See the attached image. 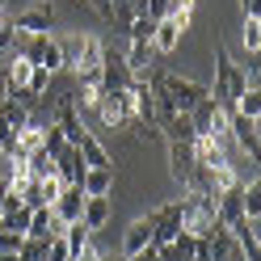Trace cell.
Here are the masks:
<instances>
[{
	"mask_svg": "<svg viewBox=\"0 0 261 261\" xmlns=\"http://www.w3.org/2000/svg\"><path fill=\"white\" fill-rule=\"evenodd\" d=\"M148 80H156L160 89H165V97L173 101V110L177 114H190L194 106L202 101V97L211 93L206 85H198V80H186V76H173V72H160V68H152L148 72Z\"/></svg>",
	"mask_w": 261,
	"mask_h": 261,
	"instance_id": "cell-1",
	"label": "cell"
},
{
	"mask_svg": "<svg viewBox=\"0 0 261 261\" xmlns=\"http://www.w3.org/2000/svg\"><path fill=\"white\" fill-rule=\"evenodd\" d=\"M13 55H25L34 68H46V72H63V55H59V42L55 34L46 30V34H17V51Z\"/></svg>",
	"mask_w": 261,
	"mask_h": 261,
	"instance_id": "cell-2",
	"label": "cell"
},
{
	"mask_svg": "<svg viewBox=\"0 0 261 261\" xmlns=\"http://www.w3.org/2000/svg\"><path fill=\"white\" fill-rule=\"evenodd\" d=\"M215 227H219L215 202L202 198V194H186V198H181V232L198 236V240H211V236H215Z\"/></svg>",
	"mask_w": 261,
	"mask_h": 261,
	"instance_id": "cell-3",
	"label": "cell"
},
{
	"mask_svg": "<svg viewBox=\"0 0 261 261\" xmlns=\"http://www.w3.org/2000/svg\"><path fill=\"white\" fill-rule=\"evenodd\" d=\"M244 89H249V85H244L240 63H232V55H227V51H215V89H211V97H215L223 110H232L236 97H240Z\"/></svg>",
	"mask_w": 261,
	"mask_h": 261,
	"instance_id": "cell-4",
	"label": "cell"
},
{
	"mask_svg": "<svg viewBox=\"0 0 261 261\" xmlns=\"http://www.w3.org/2000/svg\"><path fill=\"white\" fill-rule=\"evenodd\" d=\"M93 118L101 122V126H135V101H130V89H122V93H101Z\"/></svg>",
	"mask_w": 261,
	"mask_h": 261,
	"instance_id": "cell-5",
	"label": "cell"
},
{
	"mask_svg": "<svg viewBox=\"0 0 261 261\" xmlns=\"http://www.w3.org/2000/svg\"><path fill=\"white\" fill-rule=\"evenodd\" d=\"M227 139H232L236 148L253 160V165L261 160V139H257V122H253V118H244V114L227 110Z\"/></svg>",
	"mask_w": 261,
	"mask_h": 261,
	"instance_id": "cell-6",
	"label": "cell"
},
{
	"mask_svg": "<svg viewBox=\"0 0 261 261\" xmlns=\"http://www.w3.org/2000/svg\"><path fill=\"white\" fill-rule=\"evenodd\" d=\"M130 85H135V76H130L122 51H114V46L106 42V59H101V89H106V93H122V89H130Z\"/></svg>",
	"mask_w": 261,
	"mask_h": 261,
	"instance_id": "cell-7",
	"label": "cell"
},
{
	"mask_svg": "<svg viewBox=\"0 0 261 261\" xmlns=\"http://www.w3.org/2000/svg\"><path fill=\"white\" fill-rule=\"evenodd\" d=\"M148 223H152V244H169V240H177V232H181V202L156 206L152 215H148Z\"/></svg>",
	"mask_w": 261,
	"mask_h": 261,
	"instance_id": "cell-8",
	"label": "cell"
},
{
	"mask_svg": "<svg viewBox=\"0 0 261 261\" xmlns=\"http://www.w3.org/2000/svg\"><path fill=\"white\" fill-rule=\"evenodd\" d=\"M169 173H173L181 186H190V181H194V173H198L194 139H173V143H169Z\"/></svg>",
	"mask_w": 261,
	"mask_h": 261,
	"instance_id": "cell-9",
	"label": "cell"
},
{
	"mask_svg": "<svg viewBox=\"0 0 261 261\" xmlns=\"http://www.w3.org/2000/svg\"><path fill=\"white\" fill-rule=\"evenodd\" d=\"M101 59H106V42L85 34L80 59H76V68H72V72H76V80H101Z\"/></svg>",
	"mask_w": 261,
	"mask_h": 261,
	"instance_id": "cell-10",
	"label": "cell"
},
{
	"mask_svg": "<svg viewBox=\"0 0 261 261\" xmlns=\"http://www.w3.org/2000/svg\"><path fill=\"white\" fill-rule=\"evenodd\" d=\"M51 25H55V9L51 5H30V9H21L17 17H13V30H17V34H46Z\"/></svg>",
	"mask_w": 261,
	"mask_h": 261,
	"instance_id": "cell-11",
	"label": "cell"
},
{
	"mask_svg": "<svg viewBox=\"0 0 261 261\" xmlns=\"http://www.w3.org/2000/svg\"><path fill=\"white\" fill-rule=\"evenodd\" d=\"M55 177L63 186H80V177H85V156H80L76 143H68V148L55 156Z\"/></svg>",
	"mask_w": 261,
	"mask_h": 261,
	"instance_id": "cell-12",
	"label": "cell"
},
{
	"mask_svg": "<svg viewBox=\"0 0 261 261\" xmlns=\"http://www.w3.org/2000/svg\"><path fill=\"white\" fill-rule=\"evenodd\" d=\"M51 211H55V219H59V223H76V219H80V211H85V190H80V186H63V190H59V198L51 202Z\"/></svg>",
	"mask_w": 261,
	"mask_h": 261,
	"instance_id": "cell-13",
	"label": "cell"
},
{
	"mask_svg": "<svg viewBox=\"0 0 261 261\" xmlns=\"http://www.w3.org/2000/svg\"><path fill=\"white\" fill-rule=\"evenodd\" d=\"M63 232V223L55 219V211L51 206H38V211H30V227H25V236L30 240H51Z\"/></svg>",
	"mask_w": 261,
	"mask_h": 261,
	"instance_id": "cell-14",
	"label": "cell"
},
{
	"mask_svg": "<svg viewBox=\"0 0 261 261\" xmlns=\"http://www.w3.org/2000/svg\"><path fill=\"white\" fill-rule=\"evenodd\" d=\"M80 148V156H85V169H114V160H110V152H106V143L93 135V130H85V139L76 143Z\"/></svg>",
	"mask_w": 261,
	"mask_h": 261,
	"instance_id": "cell-15",
	"label": "cell"
},
{
	"mask_svg": "<svg viewBox=\"0 0 261 261\" xmlns=\"http://www.w3.org/2000/svg\"><path fill=\"white\" fill-rule=\"evenodd\" d=\"M80 190H85V198H110V190H114V169H85Z\"/></svg>",
	"mask_w": 261,
	"mask_h": 261,
	"instance_id": "cell-16",
	"label": "cell"
},
{
	"mask_svg": "<svg viewBox=\"0 0 261 261\" xmlns=\"http://www.w3.org/2000/svg\"><path fill=\"white\" fill-rule=\"evenodd\" d=\"M152 244V223H148V215L143 219H135L126 227V236H122V257H135V253H143Z\"/></svg>",
	"mask_w": 261,
	"mask_h": 261,
	"instance_id": "cell-17",
	"label": "cell"
},
{
	"mask_svg": "<svg viewBox=\"0 0 261 261\" xmlns=\"http://www.w3.org/2000/svg\"><path fill=\"white\" fill-rule=\"evenodd\" d=\"M177 42H181V30H177L169 17H160L156 30H152V51L156 55H169V51H177Z\"/></svg>",
	"mask_w": 261,
	"mask_h": 261,
	"instance_id": "cell-18",
	"label": "cell"
},
{
	"mask_svg": "<svg viewBox=\"0 0 261 261\" xmlns=\"http://www.w3.org/2000/svg\"><path fill=\"white\" fill-rule=\"evenodd\" d=\"M5 72H9V97H13V93H21V89L30 85L34 63H30L25 55H9V59H5Z\"/></svg>",
	"mask_w": 261,
	"mask_h": 261,
	"instance_id": "cell-19",
	"label": "cell"
},
{
	"mask_svg": "<svg viewBox=\"0 0 261 261\" xmlns=\"http://www.w3.org/2000/svg\"><path fill=\"white\" fill-rule=\"evenodd\" d=\"M110 219V198H85V211H80V223L89 227V232H101Z\"/></svg>",
	"mask_w": 261,
	"mask_h": 261,
	"instance_id": "cell-20",
	"label": "cell"
},
{
	"mask_svg": "<svg viewBox=\"0 0 261 261\" xmlns=\"http://www.w3.org/2000/svg\"><path fill=\"white\" fill-rule=\"evenodd\" d=\"M59 236H63V244H68V253H72V257H76V253H85L89 244H93V232H89L80 219H76V223H63V232H59Z\"/></svg>",
	"mask_w": 261,
	"mask_h": 261,
	"instance_id": "cell-21",
	"label": "cell"
},
{
	"mask_svg": "<svg viewBox=\"0 0 261 261\" xmlns=\"http://www.w3.org/2000/svg\"><path fill=\"white\" fill-rule=\"evenodd\" d=\"M160 130H165V139H194V122H190V114H169L165 122H160Z\"/></svg>",
	"mask_w": 261,
	"mask_h": 261,
	"instance_id": "cell-22",
	"label": "cell"
},
{
	"mask_svg": "<svg viewBox=\"0 0 261 261\" xmlns=\"http://www.w3.org/2000/svg\"><path fill=\"white\" fill-rule=\"evenodd\" d=\"M240 202H244V219L257 223V215H261V181H257V177L240 190Z\"/></svg>",
	"mask_w": 261,
	"mask_h": 261,
	"instance_id": "cell-23",
	"label": "cell"
},
{
	"mask_svg": "<svg viewBox=\"0 0 261 261\" xmlns=\"http://www.w3.org/2000/svg\"><path fill=\"white\" fill-rule=\"evenodd\" d=\"M236 114H244V118H261V89H244L240 97H236V106H232Z\"/></svg>",
	"mask_w": 261,
	"mask_h": 261,
	"instance_id": "cell-24",
	"label": "cell"
},
{
	"mask_svg": "<svg viewBox=\"0 0 261 261\" xmlns=\"http://www.w3.org/2000/svg\"><path fill=\"white\" fill-rule=\"evenodd\" d=\"M240 38H244V51H249V55H257V51H261V21H257V17H244Z\"/></svg>",
	"mask_w": 261,
	"mask_h": 261,
	"instance_id": "cell-25",
	"label": "cell"
},
{
	"mask_svg": "<svg viewBox=\"0 0 261 261\" xmlns=\"http://www.w3.org/2000/svg\"><path fill=\"white\" fill-rule=\"evenodd\" d=\"M152 30H156L152 17H135L126 25V42H152Z\"/></svg>",
	"mask_w": 261,
	"mask_h": 261,
	"instance_id": "cell-26",
	"label": "cell"
},
{
	"mask_svg": "<svg viewBox=\"0 0 261 261\" xmlns=\"http://www.w3.org/2000/svg\"><path fill=\"white\" fill-rule=\"evenodd\" d=\"M63 148H68V139H63V130H59V126L51 122V126L42 130V152H46V156H59Z\"/></svg>",
	"mask_w": 261,
	"mask_h": 261,
	"instance_id": "cell-27",
	"label": "cell"
},
{
	"mask_svg": "<svg viewBox=\"0 0 261 261\" xmlns=\"http://www.w3.org/2000/svg\"><path fill=\"white\" fill-rule=\"evenodd\" d=\"M46 89H51V72H46V68H34V72H30L25 93H30V97H46Z\"/></svg>",
	"mask_w": 261,
	"mask_h": 261,
	"instance_id": "cell-28",
	"label": "cell"
},
{
	"mask_svg": "<svg viewBox=\"0 0 261 261\" xmlns=\"http://www.w3.org/2000/svg\"><path fill=\"white\" fill-rule=\"evenodd\" d=\"M42 261H72V253H68V244H63V236H51L46 240V257Z\"/></svg>",
	"mask_w": 261,
	"mask_h": 261,
	"instance_id": "cell-29",
	"label": "cell"
},
{
	"mask_svg": "<svg viewBox=\"0 0 261 261\" xmlns=\"http://www.w3.org/2000/svg\"><path fill=\"white\" fill-rule=\"evenodd\" d=\"M17 257H21V261H42V257H46V240H30V236H25V244H21Z\"/></svg>",
	"mask_w": 261,
	"mask_h": 261,
	"instance_id": "cell-30",
	"label": "cell"
},
{
	"mask_svg": "<svg viewBox=\"0 0 261 261\" xmlns=\"http://www.w3.org/2000/svg\"><path fill=\"white\" fill-rule=\"evenodd\" d=\"M72 261H101V249H97V244H89V249H85V253H76Z\"/></svg>",
	"mask_w": 261,
	"mask_h": 261,
	"instance_id": "cell-31",
	"label": "cell"
},
{
	"mask_svg": "<svg viewBox=\"0 0 261 261\" xmlns=\"http://www.w3.org/2000/svg\"><path fill=\"white\" fill-rule=\"evenodd\" d=\"M9 97V72H5V63H0V101Z\"/></svg>",
	"mask_w": 261,
	"mask_h": 261,
	"instance_id": "cell-32",
	"label": "cell"
},
{
	"mask_svg": "<svg viewBox=\"0 0 261 261\" xmlns=\"http://www.w3.org/2000/svg\"><path fill=\"white\" fill-rule=\"evenodd\" d=\"M240 9H244V17H257V0H240Z\"/></svg>",
	"mask_w": 261,
	"mask_h": 261,
	"instance_id": "cell-33",
	"label": "cell"
},
{
	"mask_svg": "<svg viewBox=\"0 0 261 261\" xmlns=\"http://www.w3.org/2000/svg\"><path fill=\"white\" fill-rule=\"evenodd\" d=\"M0 261H21V257L17 253H0Z\"/></svg>",
	"mask_w": 261,
	"mask_h": 261,
	"instance_id": "cell-34",
	"label": "cell"
},
{
	"mask_svg": "<svg viewBox=\"0 0 261 261\" xmlns=\"http://www.w3.org/2000/svg\"><path fill=\"white\" fill-rule=\"evenodd\" d=\"M101 261H126V257H122V253H114V257H106V253H101Z\"/></svg>",
	"mask_w": 261,
	"mask_h": 261,
	"instance_id": "cell-35",
	"label": "cell"
},
{
	"mask_svg": "<svg viewBox=\"0 0 261 261\" xmlns=\"http://www.w3.org/2000/svg\"><path fill=\"white\" fill-rule=\"evenodd\" d=\"M0 215H5V190H0Z\"/></svg>",
	"mask_w": 261,
	"mask_h": 261,
	"instance_id": "cell-36",
	"label": "cell"
}]
</instances>
